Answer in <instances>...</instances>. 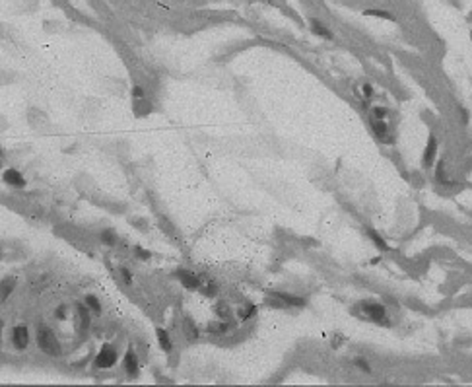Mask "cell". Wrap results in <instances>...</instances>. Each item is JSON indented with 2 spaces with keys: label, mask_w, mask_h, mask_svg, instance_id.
I'll list each match as a JSON object with an SVG mask.
<instances>
[{
  "label": "cell",
  "mask_w": 472,
  "mask_h": 387,
  "mask_svg": "<svg viewBox=\"0 0 472 387\" xmlns=\"http://www.w3.org/2000/svg\"><path fill=\"white\" fill-rule=\"evenodd\" d=\"M125 368H127V374H129L131 378L136 376V372H138V360H136V354H134L132 350H129V352L125 354Z\"/></svg>",
  "instance_id": "ba28073f"
},
{
  "label": "cell",
  "mask_w": 472,
  "mask_h": 387,
  "mask_svg": "<svg viewBox=\"0 0 472 387\" xmlns=\"http://www.w3.org/2000/svg\"><path fill=\"white\" fill-rule=\"evenodd\" d=\"M136 253H140L144 259H150V253H148V251H144V249H140V247H136Z\"/></svg>",
  "instance_id": "cb8c5ba5"
},
{
  "label": "cell",
  "mask_w": 472,
  "mask_h": 387,
  "mask_svg": "<svg viewBox=\"0 0 472 387\" xmlns=\"http://www.w3.org/2000/svg\"><path fill=\"white\" fill-rule=\"evenodd\" d=\"M367 233H369V237L375 241V245L379 247V249H387V243H385V239L375 232V230H367Z\"/></svg>",
  "instance_id": "5bb4252c"
},
{
  "label": "cell",
  "mask_w": 472,
  "mask_h": 387,
  "mask_svg": "<svg viewBox=\"0 0 472 387\" xmlns=\"http://www.w3.org/2000/svg\"><path fill=\"white\" fill-rule=\"evenodd\" d=\"M373 115H375L377 119H383V121H385L389 113H387V109H383V107H375V109H373Z\"/></svg>",
  "instance_id": "2e32d148"
},
{
  "label": "cell",
  "mask_w": 472,
  "mask_h": 387,
  "mask_svg": "<svg viewBox=\"0 0 472 387\" xmlns=\"http://www.w3.org/2000/svg\"><path fill=\"white\" fill-rule=\"evenodd\" d=\"M12 345H14L18 350L27 348V345H29V331H27V327L18 325V327L12 329Z\"/></svg>",
  "instance_id": "277c9868"
},
{
  "label": "cell",
  "mask_w": 472,
  "mask_h": 387,
  "mask_svg": "<svg viewBox=\"0 0 472 387\" xmlns=\"http://www.w3.org/2000/svg\"><path fill=\"white\" fill-rule=\"evenodd\" d=\"M123 276H125V280H127V282H131V280H132V278H131V272H129L127 269H123Z\"/></svg>",
  "instance_id": "d4e9b609"
},
{
  "label": "cell",
  "mask_w": 472,
  "mask_h": 387,
  "mask_svg": "<svg viewBox=\"0 0 472 387\" xmlns=\"http://www.w3.org/2000/svg\"><path fill=\"white\" fill-rule=\"evenodd\" d=\"M37 345H39V348L43 352H47L51 356H58L60 354V345H58L55 333L51 329H47V327H41L39 329V333H37Z\"/></svg>",
  "instance_id": "6da1fadb"
},
{
  "label": "cell",
  "mask_w": 472,
  "mask_h": 387,
  "mask_svg": "<svg viewBox=\"0 0 472 387\" xmlns=\"http://www.w3.org/2000/svg\"><path fill=\"white\" fill-rule=\"evenodd\" d=\"M132 97H138V99L144 97V90H142L140 86H134V88H132Z\"/></svg>",
  "instance_id": "ffe728a7"
},
{
  "label": "cell",
  "mask_w": 472,
  "mask_h": 387,
  "mask_svg": "<svg viewBox=\"0 0 472 387\" xmlns=\"http://www.w3.org/2000/svg\"><path fill=\"white\" fill-rule=\"evenodd\" d=\"M311 31H313L315 35H319V37H324V39H332V37H334L332 31L326 29L324 23H321L319 19H311Z\"/></svg>",
  "instance_id": "9c48e42d"
},
{
  "label": "cell",
  "mask_w": 472,
  "mask_h": 387,
  "mask_svg": "<svg viewBox=\"0 0 472 387\" xmlns=\"http://www.w3.org/2000/svg\"><path fill=\"white\" fill-rule=\"evenodd\" d=\"M86 302H88V306L94 310V311H101V306H99V300L95 298V296H88L86 298Z\"/></svg>",
  "instance_id": "9a60e30c"
},
{
  "label": "cell",
  "mask_w": 472,
  "mask_h": 387,
  "mask_svg": "<svg viewBox=\"0 0 472 387\" xmlns=\"http://www.w3.org/2000/svg\"><path fill=\"white\" fill-rule=\"evenodd\" d=\"M101 237H103V241H107L109 245H115V243H117V237H115L111 232H103V235H101Z\"/></svg>",
  "instance_id": "e0dca14e"
},
{
  "label": "cell",
  "mask_w": 472,
  "mask_h": 387,
  "mask_svg": "<svg viewBox=\"0 0 472 387\" xmlns=\"http://www.w3.org/2000/svg\"><path fill=\"white\" fill-rule=\"evenodd\" d=\"M361 308H363L365 315H367L371 321H375V323H379V325H389V317H387L385 308H383L381 304H375V302H363Z\"/></svg>",
  "instance_id": "7a4b0ae2"
},
{
  "label": "cell",
  "mask_w": 472,
  "mask_h": 387,
  "mask_svg": "<svg viewBox=\"0 0 472 387\" xmlns=\"http://www.w3.org/2000/svg\"><path fill=\"white\" fill-rule=\"evenodd\" d=\"M157 335V343H159V347L165 350V352H169L171 350V339H169V335H167V331H163V329H157L156 331Z\"/></svg>",
  "instance_id": "8fae6325"
},
{
  "label": "cell",
  "mask_w": 472,
  "mask_h": 387,
  "mask_svg": "<svg viewBox=\"0 0 472 387\" xmlns=\"http://www.w3.org/2000/svg\"><path fill=\"white\" fill-rule=\"evenodd\" d=\"M177 276H179V280L183 282L185 288H189V290H198V288H200V278H198V274H194V272H190V271H179Z\"/></svg>",
  "instance_id": "5b68a950"
},
{
  "label": "cell",
  "mask_w": 472,
  "mask_h": 387,
  "mask_svg": "<svg viewBox=\"0 0 472 387\" xmlns=\"http://www.w3.org/2000/svg\"><path fill=\"white\" fill-rule=\"evenodd\" d=\"M361 92H363L365 97H371V96H373V88H371L369 84H363V86H361Z\"/></svg>",
  "instance_id": "d6986e66"
},
{
  "label": "cell",
  "mask_w": 472,
  "mask_h": 387,
  "mask_svg": "<svg viewBox=\"0 0 472 387\" xmlns=\"http://www.w3.org/2000/svg\"><path fill=\"white\" fill-rule=\"evenodd\" d=\"M253 311H255V306H249V310H247V311H245V310L241 311V319H247L249 315H253Z\"/></svg>",
  "instance_id": "44dd1931"
},
{
  "label": "cell",
  "mask_w": 472,
  "mask_h": 387,
  "mask_svg": "<svg viewBox=\"0 0 472 387\" xmlns=\"http://www.w3.org/2000/svg\"><path fill=\"white\" fill-rule=\"evenodd\" d=\"M276 298H280L286 306H296V308H303V306H305V300H302V298H298V296L284 294V292H276Z\"/></svg>",
  "instance_id": "30bf717a"
},
{
  "label": "cell",
  "mask_w": 472,
  "mask_h": 387,
  "mask_svg": "<svg viewBox=\"0 0 472 387\" xmlns=\"http://www.w3.org/2000/svg\"><path fill=\"white\" fill-rule=\"evenodd\" d=\"M218 313H220L222 317H229V311H226V308H224V304H220V306H218Z\"/></svg>",
  "instance_id": "603a6c76"
},
{
  "label": "cell",
  "mask_w": 472,
  "mask_h": 387,
  "mask_svg": "<svg viewBox=\"0 0 472 387\" xmlns=\"http://www.w3.org/2000/svg\"><path fill=\"white\" fill-rule=\"evenodd\" d=\"M115 362H117V352H115V348L109 347V345H105V347L97 352V356H95V366H97V368H111Z\"/></svg>",
  "instance_id": "3957f363"
},
{
  "label": "cell",
  "mask_w": 472,
  "mask_h": 387,
  "mask_svg": "<svg viewBox=\"0 0 472 387\" xmlns=\"http://www.w3.org/2000/svg\"><path fill=\"white\" fill-rule=\"evenodd\" d=\"M435 150H437V140H435V136H430V140H428V148H426V154H424V166H426V168H430V166L434 164V160H435Z\"/></svg>",
  "instance_id": "52a82bcc"
},
{
  "label": "cell",
  "mask_w": 472,
  "mask_h": 387,
  "mask_svg": "<svg viewBox=\"0 0 472 387\" xmlns=\"http://www.w3.org/2000/svg\"><path fill=\"white\" fill-rule=\"evenodd\" d=\"M373 131H375V135H377L379 138H385V136H387V133H389V131H387V125H385V121H383V119L373 123Z\"/></svg>",
  "instance_id": "4fadbf2b"
},
{
  "label": "cell",
  "mask_w": 472,
  "mask_h": 387,
  "mask_svg": "<svg viewBox=\"0 0 472 387\" xmlns=\"http://www.w3.org/2000/svg\"><path fill=\"white\" fill-rule=\"evenodd\" d=\"M2 177H4V181L8 183V185H12V187H23L25 185V179H23V175L18 172V170H6L4 174H2Z\"/></svg>",
  "instance_id": "8992f818"
},
{
  "label": "cell",
  "mask_w": 472,
  "mask_h": 387,
  "mask_svg": "<svg viewBox=\"0 0 472 387\" xmlns=\"http://www.w3.org/2000/svg\"><path fill=\"white\" fill-rule=\"evenodd\" d=\"M443 174H445V164H439V168H437V181H447Z\"/></svg>",
  "instance_id": "ac0fdd59"
},
{
  "label": "cell",
  "mask_w": 472,
  "mask_h": 387,
  "mask_svg": "<svg viewBox=\"0 0 472 387\" xmlns=\"http://www.w3.org/2000/svg\"><path fill=\"white\" fill-rule=\"evenodd\" d=\"M356 364H358V366H359L363 372H369V370H371V368H369V364H367V362H363V360H356Z\"/></svg>",
  "instance_id": "7402d4cb"
},
{
  "label": "cell",
  "mask_w": 472,
  "mask_h": 387,
  "mask_svg": "<svg viewBox=\"0 0 472 387\" xmlns=\"http://www.w3.org/2000/svg\"><path fill=\"white\" fill-rule=\"evenodd\" d=\"M363 14H365V16H373V18H381V19H395L393 14H389V12H385V10H365Z\"/></svg>",
  "instance_id": "7c38bea8"
}]
</instances>
